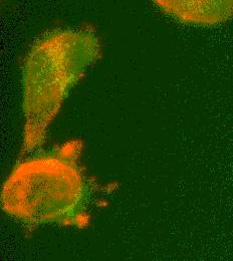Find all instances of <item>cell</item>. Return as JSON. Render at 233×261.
I'll return each mask as SVG.
<instances>
[{
	"instance_id": "1",
	"label": "cell",
	"mask_w": 233,
	"mask_h": 261,
	"mask_svg": "<svg viewBox=\"0 0 233 261\" xmlns=\"http://www.w3.org/2000/svg\"><path fill=\"white\" fill-rule=\"evenodd\" d=\"M82 149V141L72 140L17 164L3 185V210L29 225L86 227L90 216Z\"/></svg>"
},
{
	"instance_id": "2",
	"label": "cell",
	"mask_w": 233,
	"mask_h": 261,
	"mask_svg": "<svg viewBox=\"0 0 233 261\" xmlns=\"http://www.w3.org/2000/svg\"><path fill=\"white\" fill-rule=\"evenodd\" d=\"M100 57L91 27L54 31L34 43L23 66L22 156L42 146L68 92Z\"/></svg>"
},
{
	"instance_id": "3",
	"label": "cell",
	"mask_w": 233,
	"mask_h": 261,
	"mask_svg": "<svg viewBox=\"0 0 233 261\" xmlns=\"http://www.w3.org/2000/svg\"><path fill=\"white\" fill-rule=\"evenodd\" d=\"M167 14L193 25L213 27L233 16V0H153Z\"/></svg>"
}]
</instances>
